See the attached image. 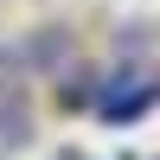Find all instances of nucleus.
Wrapping results in <instances>:
<instances>
[{"label": "nucleus", "mask_w": 160, "mask_h": 160, "mask_svg": "<svg viewBox=\"0 0 160 160\" xmlns=\"http://www.w3.org/2000/svg\"><path fill=\"white\" fill-rule=\"evenodd\" d=\"M148 109H154V77H148V64L109 71V83H102V96H96V115H102V122L128 128V122H141Z\"/></svg>", "instance_id": "1"}, {"label": "nucleus", "mask_w": 160, "mask_h": 160, "mask_svg": "<svg viewBox=\"0 0 160 160\" xmlns=\"http://www.w3.org/2000/svg\"><path fill=\"white\" fill-rule=\"evenodd\" d=\"M26 141H32V102L19 83H0V154L26 148Z\"/></svg>", "instance_id": "2"}, {"label": "nucleus", "mask_w": 160, "mask_h": 160, "mask_svg": "<svg viewBox=\"0 0 160 160\" xmlns=\"http://www.w3.org/2000/svg\"><path fill=\"white\" fill-rule=\"evenodd\" d=\"M26 58H32L38 71L71 64V38H64V26H38V32H32V45H26Z\"/></svg>", "instance_id": "3"}, {"label": "nucleus", "mask_w": 160, "mask_h": 160, "mask_svg": "<svg viewBox=\"0 0 160 160\" xmlns=\"http://www.w3.org/2000/svg\"><path fill=\"white\" fill-rule=\"evenodd\" d=\"M13 64H19V58H13L7 45H0V83H7V77H13Z\"/></svg>", "instance_id": "4"}]
</instances>
